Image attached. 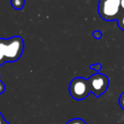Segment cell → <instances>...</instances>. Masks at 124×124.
<instances>
[{
	"mask_svg": "<svg viewBox=\"0 0 124 124\" xmlns=\"http://www.w3.org/2000/svg\"><path fill=\"white\" fill-rule=\"evenodd\" d=\"M1 45L4 50L6 63L16 61L23 52L24 42L19 36H15L9 39L1 38Z\"/></svg>",
	"mask_w": 124,
	"mask_h": 124,
	"instance_id": "cell-1",
	"label": "cell"
},
{
	"mask_svg": "<svg viewBox=\"0 0 124 124\" xmlns=\"http://www.w3.org/2000/svg\"><path fill=\"white\" fill-rule=\"evenodd\" d=\"M99 16L108 21L116 20L121 16L120 0H99Z\"/></svg>",
	"mask_w": 124,
	"mask_h": 124,
	"instance_id": "cell-2",
	"label": "cell"
},
{
	"mask_svg": "<svg viewBox=\"0 0 124 124\" xmlns=\"http://www.w3.org/2000/svg\"><path fill=\"white\" fill-rule=\"evenodd\" d=\"M69 93L75 100L81 101L85 99L90 93L88 80L81 77L73 78L69 85Z\"/></svg>",
	"mask_w": 124,
	"mask_h": 124,
	"instance_id": "cell-3",
	"label": "cell"
},
{
	"mask_svg": "<svg viewBox=\"0 0 124 124\" xmlns=\"http://www.w3.org/2000/svg\"><path fill=\"white\" fill-rule=\"evenodd\" d=\"M87 80L89 83L90 93H93V95L96 97H100L101 95H103L107 91L109 83L108 78L101 73L92 75L89 78H87Z\"/></svg>",
	"mask_w": 124,
	"mask_h": 124,
	"instance_id": "cell-4",
	"label": "cell"
},
{
	"mask_svg": "<svg viewBox=\"0 0 124 124\" xmlns=\"http://www.w3.org/2000/svg\"><path fill=\"white\" fill-rule=\"evenodd\" d=\"M11 5L16 10H21L24 6V0H11Z\"/></svg>",
	"mask_w": 124,
	"mask_h": 124,
	"instance_id": "cell-5",
	"label": "cell"
},
{
	"mask_svg": "<svg viewBox=\"0 0 124 124\" xmlns=\"http://www.w3.org/2000/svg\"><path fill=\"white\" fill-rule=\"evenodd\" d=\"M66 124H87V123L81 118H73V119L69 120Z\"/></svg>",
	"mask_w": 124,
	"mask_h": 124,
	"instance_id": "cell-6",
	"label": "cell"
},
{
	"mask_svg": "<svg viewBox=\"0 0 124 124\" xmlns=\"http://www.w3.org/2000/svg\"><path fill=\"white\" fill-rule=\"evenodd\" d=\"M4 63H6V59L4 56V50H3V47L1 45V38H0V66L3 65Z\"/></svg>",
	"mask_w": 124,
	"mask_h": 124,
	"instance_id": "cell-7",
	"label": "cell"
},
{
	"mask_svg": "<svg viewBox=\"0 0 124 124\" xmlns=\"http://www.w3.org/2000/svg\"><path fill=\"white\" fill-rule=\"evenodd\" d=\"M117 22H118V26L124 31V12L121 14V16H119V18L117 19Z\"/></svg>",
	"mask_w": 124,
	"mask_h": 124,
	"instance_id": "cell-8",
	"label": "cell"
},
{
	"mask_svg": "<svg viewBox=\"0 0 124 124\" xmlns=\"http://www.w3.org/2000/svg\"><path fill=\"white\" fill-rule=\"evenodd\" d=\"M90 68H91V69H93L94 71H96L97 73H99V71L102 69V65H101V64H99V63H97V64L90 65Z\"/></svg>",
	"mask_w": 124,
	"mask_h": 124,
	"instance_id": "cell-9",
	"label": "cell"
},
{
	"mask_svg": "<svg viewBox=\"0 0 124 124\" xmlns=\"http://www.w3.org/2000/svg\"><path fill=\"white\" fill-rule=\"evenodd\" d=\"M92 35H93V37H94L95 39H97V40L101 39V38H102V36H103L102 32H101V31H99V30H96V31H94Z\"/></svg>",
	"mask_w": 124,
	"mask_h": 124,
	"instance_id": "cell-10",
	"label": "cell"
},
{
	"mask_svg": "<svg viewBox=\"0 0 124 124\" xmlns=\"http://www.w3.org/2000/svg\"><path fill=\"white\" fill-rule=\"evenodd\" d=\"M119 106H120V108L124 110V92L120 95V97H119Z\"/></svg>",
	"mask_w": 124,
	"mask_h": 124,
	"instance_id": "cell-11",
	"label": "cell"
},
{
	"mask_svg": "<svg viewBox=\"0 0 124 124\" xmlns=\"http://www.w3.org/2000/svg\"><path fill=\"white\" fill-rule=\"evenodd\" d=\"M5 89H6V87H5V84H4V83L1 81V79H0V94L4 93Z\"/></svg>",
	"mask_w": 124,
	"mask_h": 124,
	"instance_id": "cell-12",
	"label": "cell"
},
{
	"mask_svg": "<svg viewBox=\"0 0 124 124\" xmlns=\"http://www.w3.org/2000/svg\"><path fill=\"white\" fill-rule=\"evenodd\" d=\"M6 122V120H5V118H4V116L1 114V112H0V124H4Z\"/></svg>",
	"mask_w": 124,
	"mask_h": 124,
	"instance_id": "cell-13",
	"label": "cell"
},
{
	"mask_svg": "<svg viewBox=\"0 0 124 124\" xmlns=\"http://www.w3.org/2000/svg\"><path fill=\"white\" fill-rule=\"evenodd\" d=\"M120 8L124 12V0H120Z\"/></svg>",
	"mask_w": 124,
	"mask_h": 124,
	"instance_id": "cell-14",
	"label": "cell"
},
{
	"mask_svg": "<svg viewBox=\"0 0 124 124\" xmlns=\"http://www.w3.org/2000/svg\"><path fill=\"white\" fill-rule=\"evenodd\" d=\"M4 124H10V123H9V122H7V121H6V122H5V123H4Z\"/></svg>",
	"mask_w": 124,
	"mask_h": 124,
	"instance_id": "cell-15",
	"label": "cell"
}]
</instances>
